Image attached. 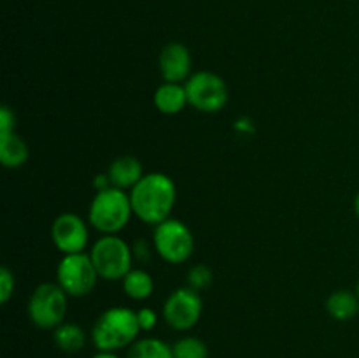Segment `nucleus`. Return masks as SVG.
I'll list each match as a JSON object with an SVG mask.
<instances>
[{"mask_svg":"<svg viewBox=\"0 0 359 358\" xmlns=\"http://www.w3.org/2000/svg\"><path fill=\"white\" fill-rule=\"evenodd\" d=\"M214 272L209 265L205 263H195L191 269L188 270V286L196 291H203L212 284Z\"/></svg>","mask_w":359,"mask_h":358,"instance_id":"20","label":"nucleus"},{"mask_svg":"<svg viewBox=\"0 0 359 358\" xmlns=\"http://www.w3.org/2000/svg\"><path fill=\"white\" fill-rule=\"evenodd\" d=\"M69 295L56 283H41L32 291L27 304L30 321L41 330H55L69 312Z\"/></svg>","mask_w":359,"mask_h":358,"instance_id":"5","label":"nucleus"},{"mask_svg":"<svg viewBox=\"0 0 359 358\" xmlns=\"http://www.w3.org/2000/svg\"><path fill=\"white\" fill-rule=\"evenodd\" d=\"M16 132V112L9 105H2L0 109V135Z\"/></svg>","mask_w":359,"mask_h":358,"instance_id":"23","label":"nucleus"},{"mask_svg":"<svg viewBox=\"0 0 359 358\" xmlns=\"http://www.w3.org/2000/svg\"><path fill=\"white\" fill-rule=\"evenodd\" d=\"M98 276L90 253H72L62 255L56 265V283L70 298H81L90 295L97 286Z\"/></svg>","mask_w":359,"mask_h":358,"instance_id":"7","label":"nucleus"},{"mask_svg":"<svg viewBox=\"0 0 359 358\" xmlns=\"http://www.w3.org/2000/svg\"><path fill=\"white\" fill-rule=\"evenodd\" d=\"M90 221L76 213H62L51 225V241L62 255L86 251L90 244Z\"/></svg>","mask_w":359,"mask_h":358,"instance_id":"10","label":"nucleus"},{"mask_svg":"<svg viewBox=\"0 0 359 358\" xmlns=\"http://www.w3.org/2000/svg\"><path fill=\"white\" fill-rule=\"evenodd\" d=\"M203 312V300L200 291L189 286L175 288L161 305V318L170 329L188 332L198 325Z\"/></svg>","mask_w":359,"mask_h":358,"instance_id":"9","label":"nucleus"},{"mask_svg":"<svg viewBox=\"0 0 359 358\" xmlns=\"http://www.w3.org/2000/svg\"><path fill=\"white\" fill-rule=\"evenodd\" d=\"M16 290V277L9 267L0 269V304H7Z\"/></svg>","mask_w":359,"mask_h":358,"instance_id":"21","label":"nucleus"},{"mask_svg":"<svg viewBox=\"0 0 359 358\" xmlns=\"http://www.w3.org/2000/svg\"><path fill=\"white\" fill-rule=\"evenodd\" d=\"M184 86L189 105L195 107L196 111L207 112V114L223 111L230 98L226 81L219 74L210 72V70L193 72Z\"/></svg>","mask_w":359,"mask_h":358,"instance_id":"8","label":"nucleus"},{"mask_svg":"<svg viewBox=\"0 0 359 358\" xmlns=\"http://www.w3.org/2000/svg\"><path fill=\"white\" fill-rule=\"evenodd\" d=\"M174 358H209V347L200 337L184 336L172 344Z\"/></svg>","mask_w":359,"mask_h":358,"instance_id":"19","label":"nucleus"},{"mask_svg":"<svg viewBox=\"0 0 359 358\" xmlns=\"http://www.w3.org/2000/svg\"><path fill=\"white\" fill-rule=\"evenodd\" d=\"M326 312L337 321H351L359 314V297L356 291L335 290L326 298Z\"/></svg>","mask_w":359,"mask_h":358,"instance_id":"14","label":"nucleus"},{"mask_svg":"<svg viewBox=\"0 0 359 358\" xmlns=\"http://www.w3.org/2000/svg\"><path fill=\"white\" fill-rule=\"evenodd\" d=\"M128 193L133 214L144 223L156 227L172 218V211L177 202V186L165 172H146Z\"/></svg>","mask_w":359,"mask_h":358,"instance_id":"1","label":"nucleus"},{"mask_svg":"<svg viewBox=\"0 0 359 358\" xmlns=\"http://www.w3.org/2000/svg\"><path fill=\"white\" fill-rule=\"evenodd\" d=\"M133 214L130 193L119 188L95 192L88 207V221L102 235L119 234L128 227Z\"/></svg>","mask_w":359,"mask_h":358,"instance_id":"3","label":"nucleus"},{"mask_svg":"<svg viewBox=\"0 0 359 358\" xmlns=\"http://www.w3.org/2000/svg\"><path fill=\"white\" fill-rule=\"evenodd\" d=\"M158 67L167 83H186L191 76L193 58L188 46L182 42H168L158 56Z\"/></svg>","mask_w":359,"mask_h":358,"instance_id":"11","label":"nucleus"},{"mask_svg":"<svg viewBox=\"0 0 359 358\" xmlns=\"http://www.w3.org/2000/svg\"><path fill=\"white\" fill-rule=\"evenodd\" d=\"M354 213L359 218V192L356 193V199H354Z\"/></svg>","mask_w":359,"mask_h":358,"instance_id":"27","label":"nucleus"},{"mask_svg":"<svg viewBox=\"0 0 359 358\" xmlns=\"http://www.w3.org/2000/svg\"><path fill=\"white\" fill-rule=\"evenodd\" d=\"M123 291L128 298L137 302L147 300L154 291V279L151 272L142 267H133L121 281Z\"/></svg>","mask_w":359,"mask_h":358,"instance_id":"17","label":"nucleus"},{"mask_svg":"<svg viewBox=\"0 0 359 358\" xmlns=\"http://www.w3.org/2000/svg\"><path fill=\"white\" fill-rule=\"evenodd\" d=\"M30 158V147L18 132L0 135V161L6 168H20Z\"/></svg>","mask_w":359,"mask_h":358,"instance_id":"15","label":"nucleus"},{"mask_svg":"<svg viewBox=\"0 0 359 358\" xmlns=\"http://www.w3.org/2000/svg\"><path fill=\"white\" fill-rule=\"evenodd\" d=\"M98 276L104 281H123L133 269V249L121 235H100L90 249Z\"/></svg>","mask_w":359,"mask_h":358,"instance_id":"4","label":"nucleus"},{"mask_svg":"<svg viewBox=\"0 0 359 358\" xmlns=\"http://www.w3.org/2000/svg\"><path fill=\"white\" fill-rule=\"evenodd\" d=\"M126 358H174L172 346L158 337H139L128 347Z\"/></svg>","mask_w":359,"mask_h":358,"instance_id":"18","label":"nucleus"},{"mask_svg":"<svg viewBox=\"0 0 359 358\" xmlns=\"http://www.w3.org/2000/svg\"><path fill=\"white\" fill-rule=\"evenodd\" d=\"M91 358H119V357L116 353H112V351H97V354H93Z\"/></svg>","mask_w":359,"mask_h":358,"instance_id":"26","label":"nucleus"},{"mask_svg":"<svg viewBox=\"0 0 359 358\" xmlns=\"http://www.w3.org/2000/svg\"><path fill=\"white\" fill-rule=\"evenodd\" d=\"M93 188H95V192H102V190L111 188V181H109V178H107V174H105V172H104V174L95 175Z\"/></svg>","mask_w":359,"mask_h":358,"instance_id":"25","label":"nucleus"},{"mask_svg":"<svg viewBox=\"0 0 359 358\" xmlns=\"http://www.w3.org/2000/svg\"><path fill=\"white\" fill-rule=\"evenodd\" d=\"M53 340H55L56 347L63 353L76 354L86 346V332L81 325L74 321H63L62 325L56 326L53 330Z\"/></svg>","mask_w":359,"mask_h":358,"instance_id":"16","label":"nucleus"},{"mask_svg":"<svg viewBox=\"0 0 359 358\" xmlns=\"http://www.w3.org/2000/svg\"><path fill=\"white\" fill-rule=\"evenodd\" d=\"M132 249H133V256H135V260H139L140 263H146L149 262L151 255H153L154 246L147 244L146 241H137L135 244L132 246Z\"/></svg>","mask_w":359,"mask_h":358,"instance_id":"24","label":"nucleus"},{"mask_svg":"<svg viewBox=\"0 0 359 358\" xmlns=\"http://www.w3.org/2000/svg\"><path fill=\"white\" fill-rule=\"evenodd\" d=\"M153 102L154 107H156L161 114H181V112L189 105L184 83H167V81H163V83L156 88V91H154Z\"/></svg>","mask_w":359,"mask_h":358,"instance_id":"13","label":"nucleus"},{"mask_svg":"<svg viewBox=\"0 0 359 358\" xmlns=\"http://www.w3.org/2000/svg\"><path fill=\"white\" fill-rule=\"evenodd\" d=\"M137 321H139V326L142 332H151V330H154L158 326L160 314L153 307H140L137 309Z\"/></svg>","mask_w":359,"mask_h":358,"instance_id":"22","label":"nucleus"},{"mask_svg":"<svg viewBox=\"0 0 359 358\" xmlns=\"http://www.w3.org/2000/svg\"><path fill=\"white\" fill-rule=\"evenodd\" d=\"M154 253L170 265L188 262L195 253V235L184 221L168 218L153 230Z\"/></svg>","mask_w":359,"mask_h":358,"instance_id":"6","label":"nucleus"},{"mask_svg":"<svg viewBox=\"0 0 359 358\" xmlns=\"http://www.w3.org/2000/svg\"><path fill=\"white\" fill-rule=\"evenodd\" d=\"M105 174H107L112 188L130 192L144 178L146 172H144V165L139 158L133 154H121L109 164Z\"/></svg>","mask_w":359,"mask_h":358,"instance_id":"12","label":"nucleus"},{"mask_svg":"<svg viewBox=\"0 0 359 358\" xmlns=\"http://www.w3.org/2000/svg\"><path fill=\"white\" fill-rule=\"evenodd\" d=\"M356 293H358V297H359V281H358V284H356Z\"/></svg>","mask_w":359,"mask_h":358,"instance_id":"28","label":"nucleus"},{"mask_svg":"<svg viewBox=\"0 0 359 358\" xmlns=\"http://www.w3.org/2000/svg\"><path fill=\"white\" fill-rule=\"evenodd\" d=\"M137 311L126 305L105 309L91 326V343L97 351H118L130 347L140 336Z\"/></svg>","mask_w":359,"mask_h":358,"instance_id":"2","label":"nucleus"}]
</instances>
